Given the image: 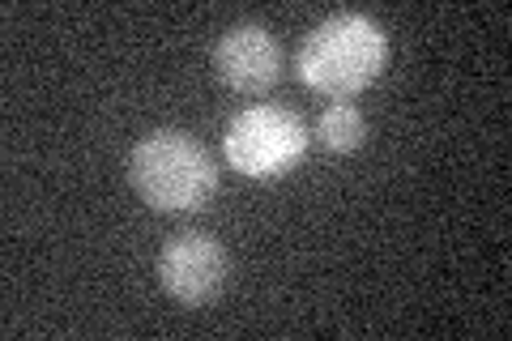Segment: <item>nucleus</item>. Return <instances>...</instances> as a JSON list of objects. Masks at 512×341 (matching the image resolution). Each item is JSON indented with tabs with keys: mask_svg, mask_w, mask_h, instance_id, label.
Returning a JSON list of instances; mask_svg holds the SVG:
<instances>
[{
	"mask_svg": "<svg viewBox=\"0 0 512 341\" xmlns=\"http://www.w3.org/2000/svg\"><path fill=\"white\" fill-rule=\"evenodd\" d=\"M158 282L184 307H205L231 282V252L205 231H180L158 252Z\"/></svg>",
	"mask_w": 512,
	"mask_h": 341,
	"instance_id": "obj_4",
	"label": "nucleus"
},
{
	"mask_svg": "<svg viewBox=\"0 0 512 341\" xmlns=\"http://www.w3.org/2000/svg\"><path fill=\"white\" fill-rule=\"evenodd\" d=\"M222 154H227L231 171L248 175V180H278V175L295 171L308 154V128L295 111L256 103L227 124Z\"/></svg>",
	"mask_w": 512,
	"mask_h": 341,
	"instance_id": "obj_3",
	"label": "nucleus"
},
{
	"mask_svg": "<svg viewBox=\"0 0 512 341\" xmlns=\"http://www.w3.org/2000/svg\"><path fill=\"white\" fill-rule=\"evenodd\" d=\"M316 137L329 145L333 154H355L359 145L367 141V120H363V111L359 107H350V103H333L320 111V120H316Z\"/></svg>",
	"mask_w": 512,
	"mask_h": 341,
	"instance_id": "obj_6",
	"label": "nucleus"
},
{
	"mask_svg": "<svg viewBox=\"0 0 512 341\" xmlns=\"http://www.w3.org/2000/svg\"><path fill=\"white\" fill-rule=\"evenodd\" d=\"M214 73L235 94H265L282 77V47L256 22H239L214 43Z\"/></svg>",
	"mask_w": 512,
	"mask_h": 341,
	"instance_id": "obj_5",
	"label": "nucleus"
},
{
	"mask_svg": "<svg viewBox=\"0 0 512 341\" xmlns=\"http://www.w3.org/2000/svg\"><path fill=\"white\" fill-rule=\"evenodd\" d=\"M128 180L163 214H192L214 197L218 162L184 128H154L128 154Z\"/></svg>",
	"mask_w": 512,
	"mask_h": 341,
	"instance_id": "obj_2",
	"label": "nucleus"
},
{
	"mask_svg": "<svg viewBox=\"0 0 512 341\" xmlns=\"http://www.w3.org/2000/svg\"><path fill=\"white\" fill-rule=\"evenodd\" d=\"M384 56H389V39H384L380 22L346 9L308 30V39L299 43L295 69L308 90L346 103L380 77Z\"/></svg>",
	"mask_w": 512,
	"mask_h": 341,
	"instance_id": "obj_1",
	"label": "nucleus"
}]
</instances>
